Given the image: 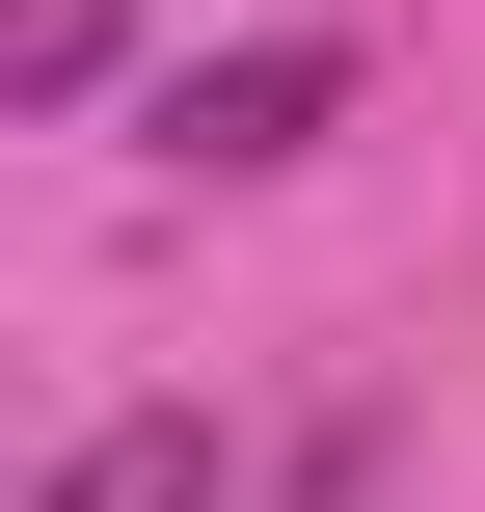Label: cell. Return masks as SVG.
<instances>
[{
	"label": "cell",
	"instance_id": "6da1fadb",
	"mask_svg": "<svg viewBox=\"0 0 485 512\" xmlns=\"http://www.w3.org/2000/svg\"><path fill=\"white\" fill-rule=\"evenodd\" d=\"M324 108H351V54H324V27H270V54H189V81H162V162H297Z\"/></svg>",
	"mask_w": 485,
	"mask_h": 512
},
{
	"label": "cell",
	"instance_id": "7a4b0ae2",
	"mask_svg": "<svg viewBox=\"0 0 485 512\" xmlns=\"http://www.w3.org/2000/svg\"><path fill=\"white\" fill-rule=\"evenodd\" d=\"M54 512H216V432H189V405H135V432H81V459H54Z\"/></svg>",
	"mask_w": 485,
	"mask_h": 512
},
{
	"label": "cell",
	"instance_id": "3957f363",
	"mask_svg": "<svg viewBox=\"0 0 485 512\" xmlns=\"http://www.w3.org/2000/svg\"><path fill=\"white\" fill-rule=\"evenodd\" d=\"M0 81H27V108H81V81H108V0H0Z\"/></svg>",
	"mask_w": 485,
	"mask_h": 512
}]
</instances>
